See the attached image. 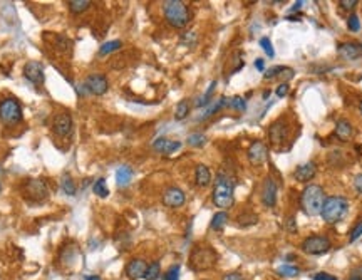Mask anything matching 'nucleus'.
Instances as JSON below:
<instances>
[{
  "mask_svg": "<svg viewBox=\"0 0 362 280\" xmlns=\"http://www.w3.org/2000/svg\"><path fill=\"white\" fill-rule=\"evenodd\" d=\"M218 253L213 247L210 245H196L190 253L188 267L193 272H205L217 265Z\"/></svg>",
  "mask_w": 362,
  "mask_h": 280,
  "instance_id": "1",
  "label": "nucleus"
},
{
  "mask_svg": "<svg viewBox=\"0 0 362 280\" xmlns=\"http://www.w3.org/2000/svg\"><path fill=\"white\" fill-rule=\"evenodd\" d=\"M324 201H325V193L322 186L319 185L305 186L302 195H300V206H302L304 213L308 215V217L320 215Z\"/></svg>",
  "mask_w": 362,
  "mask_h": 280,
  "instance_id": "2",
  "label": "nucleus"
},
{
  "mask_svg": "<svg viewBox=\"0 0 362 280\" xmlns=\"http://www.w3.org/2000/svg\"><path fill=\"white\" fill-rule=\"evenodd\" d=\"M163 14L169 26L176 27V29H183L186 24L191 20V12L185 2L180 0H166L163 2Z\"/></svg>",
  "mask_w": 362,
  "mask_h": 280,
  "instance_id": "3",
  "label": "nucleus"
},
{
  "mask_svg": "<svg viewBox=\"0 0 362 280\" xmlns=\"http://www.w3.org/2000/svg\"><path fill=\"white\" fill-rule=\"evenodd\" d=\"M233 183L228 176H226L223 171H220L217 174V180H215V186H213V203L218 206V208H230L233 206Z\"/></svg>",
  "mask_w": 362,
  "mask_h": 280,
  "instance_id": "4",
  "label": "nucleus"
},
{
  "mask_svg": "<svg viewBox=\"0 0 362 280\" xmlns=\"http://www.w3.org/2000/svg\"><path fill=\"white\" fill-rule=\"evenodd\" d=\"M347 208H349V201L344 196H329L325 198L320 215H322L325 223H331L332 225V223L342 220L345 213H347Z\"/></svg>",
  "mask_w": 362,
  "mask_h": 280,
  "instance_id": "5",
  "label": "nucleus"
},
{
  "mask_svg": "<svg viewBox=\"0 0 362 280\" xmlns=\"http://www.w3.org/2000/svg\"><path fill=\"white\" fill-rule=\"evenodd\" d=\"M22 119V108L14 97H5L0 103V121L5 124H15Z\"/></svg>",
  "mask_w": 362,
  "mask_h": 280,
  "instance_id": "6",
  "label": "nucleus"
},
{
  "mask_svg": "<svg viewBox=\"0 0 362 280\" xmlns=\"http://www.w3.org/2000/svg\"><path fill=\"white\" fill-rule=\"evenodd\" d=\"M332 243L327 237L324 235H310L302 242L300 249H302L307 255H324L331 250Z\"/></svg>",
  "mask_w": 362,
  "mask_h": 280,
  "instance_id": "7",
  "label": "nucleus"
},
{
  "mask_svg": "<svg viewBox=\"0 0 362 280\" xmlns=\"http://www.w3.org/2000/svg\"><path fill=\"white\" fill-rule=\"evenodd\" d=\"M24 190H26L27 198L34 201H40L49 195V188L47 183L42 180V178H29L24 185Z\"/></svg>",
  "mask_w": 362,
  "mask_h": 280,
  "instance_id": "8",
  "label": "nucleus"
},
{
  "mask_svg": "<svg viewBox=\"0 0 362 280\" xmlns=\"http://www.w3.org/2000/svg\"><path fill=\"white\" fill-rule=\"evenodd\" d=\"M84 86H86V89H87L89 92H91V94L103 96V94H106V92H108L109 84H108V79H106L104 76L92 74V76H89V78L86 79Z\"/></svg>",
  "mask_w": 362,
  "mask_h": 280,
  "instance_id": "9",
  "label": "nucleus"
},
{
  "mask_svg": "<svg viewBox=\"0 0 362 280\" xmlns=\"http://www.w3.org/2000/svg\"><path fill=\"white\" fill-rule=\"evenodd\" d=\"M24 78L34 84H42L46 76H44V67L37 60H29L24 66Z\"/></svg>",
  "mask_w": 362,
  "mask_h": 280,
  "instance_id": "10",
  "label": "nucleus"
},
{
  "mask_svg": "<svg viewBox=\"0 0 362 280\" xmlns=\"http://www.w3.org/2000/svg\"><path fill=\"white\" fill-rule=\"evenodd\" d=\"M186 196L185 193L181 192L176 186H171V188H166L165 193H163V203L169 208H180V206L185 205Z\"/></svg>",
  "mask_w": 362,
  "mask_h": 280,
  "instance_id": "11",
  "label": "nucleus"
},
{
  "mask_svg": "<svg viewBox=\"0 0 362 280\" xmlns=\"http://www.w3.org/2000/svg\"><path fill=\"white\" fill-rule=\"evenodd\" d=\"M54 133L59 136H69L72 133V117L67 112H60L54 117V123H52Z\"/></svg>",
  "mask_w": 362,
  "mask_h": 280,
  "instance_id": "12",
  "label": "nucleus"
},
{
  "mask_svg": "<svg viewBox=\"0 0 362 280\" xmlns=\"http://www.w3.org/2000/svg\"><path fill=\"white\" fill-rule=\"evenodd\" d=\"M146 269H148V263H146L143 258H133V260L126 265V275H128L129 280L144 279Z\"/></svg>",
  "mask_w": 362,
  "mask_h": 280,
  "instance_id": "13",
  "label": "nucleus"
},
{
  "mask_svg": "<svg viewBox=\"0 0 362 280\" xmlns=\"http://www.w3.org/2000/svg\"><path fill=\"white\" fill-rule=\"evenodd\" d=\"M262 201L265 206H275L277 203V183L274 181V178L268 176L265 181H263V188H262Z\"/></svg>",
  "mask_w": 362,
  "mask_h": 280,
  "instance_id": "14",
  "label": "nucleus"
},
{
  "mask_svg": "<svg viewBox=\"0 0 362 280\" xmlns=\"http://www.w3.org/2000/svg\"><path fill=\"white\" fill-rule=\"evenodd\" d=\"M180 148H181L180 141L166 140V138H158L153 143V149L156 153H161V155H173V153L178 151Z\"/></svg>",
  "mask_w": 362,
  "mask_h": 280,
  "instance_id": "15",
  "label": "nucleus"
},
{
  "mask_svg": "<svg viewBox=\"0 0 362 280\" xmlns=\"http://www.w3.org/2000/svg\"><path fill=\"white\" fill-rule=\"evenodd\" d=\"M337 52L342 59L347 60H356L362 56V46H357L354 42H344L337 47Z\"/></svg>",
  "mask_w": 362,
  "mask_h": 280,
  "instance_id": "16",
  "label": "nucleus"
},
{
  "mask_svg": "<svg viewBox=\"0 0 362 280\" xmlns=\"http://www.w3.org/2000/svg\"><path fill=\"white\" fill-rule=\"evenodd\" d=\"M248 160L253 165H262L267 160V146L262 141H255L253 144L248 148Z\"/></svg>",
  "mask_w": 362,
  "mask_h": 280,
  "instance_id": "17",
  "label": "nucleus"
},
{
  "mask_svg": "<svg viewBox=\"0 0 362 280\" xmlns=\"http://www.w3.org/2000/svg\"><path fill=\"white\" fill-rule=\"evenodd\" d=\"M315 173H317V166H315V163H304V165H300V166H297L295 168V171H294V176H295V180L297 181H302V183H305V181H310L312 178L315 176Z\"/></svg>",
  "mask_w": 362,
  "mask_h": 280,
  "instance_id": "18",
  "label": "nucleus"
},
{
  "mask_svg": "<svg viewBox=\"0 0 362 280\" xmlns=\"http://www.w3.org/2000/svg\"><path fill=\"white\" fill-rule=\"evenodd\" d=\"M268 136H270V141L274 144H280L285 141L287 138V126L283 123H274L272 128L268 129Z\"/></svg>",
  "mask_w": 362,
  "mask_h": 280,
  "instance_id": "19",
  "label": "nucleus"
},
{
  "mask_svg": "<svg viewBox=\"0 0 362 280\" xmlns=\"http://www.w3.org/2000/svg\"><path fill=\"white\" fill-rule=\"evenodd\" d=\"M352 133H354L352 124L349 123L347 119L337 121V124H335V136L339 138L340 141H349L352 138Z\"/></svg>",
  "mask_w": 362,
  "mask_h": 280,
  "instance_id": "20",
  "label": "nucleus"
},
{
  "mask_svg": "<svg viewBox=\"0 0 362 280\" xmlns=\"http://www.w3.org/2000/svg\"><path fill=\"white\" fill-rule=\"evenodd\" d=\"M195 180L198 186H208L211 181V173L206 165H198L196 171H195Z\"/></svg>",
  "mask_w": 362,
  "mask_h": 280,
  "instance_id": "21",
  "label": "nucleus"
},
{
  "mask_svg": "<svg viewBox=\"0 0 362 280\" xmlns=\"http://www.w3.org/2000/svg\"><path fill=\"white\" fill-rule=\"evenodd\" d=\"M131 178H133V169L129 168L128 165H123L116 169V183L117 186H126L131 183Z\"/></svg>",
  "mask_w": 362,
  "mask_h": 280,
  "instance_id": "22",
  "label": "nucleus"
},
{
  "mask_svg": "<svg viewBox=\"0 0 362 280\" xmlns=\"http://www.w3.org/2000/svg\"><path fill=\"white\" fill-rule=\"evenodd\" d=\"M226 222H228V213H226V212H218V213L213 215V218H211L210 228L215 230V232H220V230L226 225Z\"/></svg>",
  "mask_w": 362,
  "mask_h": 280,
  "instance_id": "23",
  "label": "nucleus"
},
{
  "mask_svg": "<svg viewBox=\"0 0 362 280\" xmlns=\"http://www.w3.org/2000/svg\"><path fill=\"white\" fill-rule=\"evenodd\" d=\"M67 5L72 14H81L91 7V0H69Z\"/></svg>",
  "mask_w": 362,
  "mask_h": 280,
  "instance_id": "24",
  "label": "nucleus"
},
{
  "mask_svg": "<svg viewBox=\"0 0 362 280\" xmlns=\"http://www.w3.org/2000/svg\"><path fill=\"white\" fill-rule=\"evenodd\" d=\"M121 47H123V42H121V40H109V42H106L101 46L99 56H108V54H111V52L119 51Z\"/></svg>",
  "mask_w": 362,
  "mask_h": 280,
  "instance_id": "25",
  "label": "nucleus"
},
{
  "mask_svg": "<svg viewBox=\"0 0 362 280\" xmlns=\"http://www.w3.org/2000/svg\"><path fill=\"white\" fill-rule=\"evenodd\" d=\"M188 114H190V103L186 99H183L176 104V109H174V119L181 121V119H185Z\"/></svg>",
  "mask_w": 362,
  "mask_h": 280,
  "instance_id": "26",
  "label": "nucleus"
},
{
  "mask_svg": "<svg viewBox=\"0 0 362 280\" xmlns=\"http://www.w3.org/2000/svg\"><path fill=\"white\" fill-rule=\"evenodd\" d=\"M160 274H161L160 262H153V263H149L148 269H146L144 279L146 280H158V279H160Z\"/></svg>",
  "mask_w": 362,
  "mask_h": 280,
  "instance_id": "27",
  "label": "nucleus"
},
{
  "mask_svg": "<svg viewBox=\"0 0 362 280\" xmlns=\"http://www.w3.org/2000/svg\"><path fill=\"white\" fill-rule=\"evenodd\" d=\"M223 106H228V101H226V97H220V99L213 104V106H210L205 112H203V114H201V119H205V117H210L211 114L218 112Z\"/></svg>",
  "mask_w": 362,
  "mask_h": 280,
  "instance_id": "28",
  "label": "nucleus"
},
{
  "mask_svg": "<svg viewBox=\"0 0 362 280\" xmlns=\"http://www.w3.org/2000/svg\"><path fill=\"white\" fill-rule=\"evenodd\" d=\"M277 274L280 275V277H287V279H292V277H297V275L300 274V270L297 269L294 265H282L277 269Z\"/></svg>",
  "mask_w": 362,
  "mask_h": 280,
  "instance_id": "29",
  "label": "nucleus"
},
{
  "mask_svg": "<svg viewBox=\"0 0 362 280\" xmlns=\"http://www.w3.org/2000/svg\"><path fill=\"white\" fill-rule=\"evenodd\" d=\"M92 190H94V193L99 198H106V196H108L109 190L106 188V178H99V180H97L96 183H94V186H92Z\"/></svg>",
  "mask_w": 362,
  "mask_h": 280,
  "instance_id": "30",
  "label": "nucleus"
},
{
  "mask_svg": "<svg viewBox=\"0 0 362 280\" xmlns=\"http://www.w3.org/2000/svg\"><path fill=\"white\" fill-rule=\"evenodd\" d=\"M215 87H217V81H213V83L210 84V87L206 89V92H205V94L201 96V99H198V101H196V106H198V108H201V106H205V104H208V103H210L211 94H213Z\"/></svg>",
  "mask_w": 362,
  "mask_h": 280,
  "instance_id": "31",
  "label": "nucleus"
},
{
  "mask_svg": "<svg viewBox=\"0 0 362 280\" xmlns=\"http://www.w3.org/2000/svg\"><path fill=\"white\" fill-rule=\"evenodd\" d=\"M228 106L231 109H235V111H245L247 103H245V99H243V97L235 96V97H231V99L228 101Z\"/></svg>",
  "mask_w": 362,
  "mask_h": 280,
  "instance_id": "32",
  "label": "nucleus"
},
{
  "mask_svg": "<svg viewBox=\"0 0 362 280\" xmlns=\"http://www.w3.org/2000/svg\"><path fill=\"white\" fill-rule=\"evenodd\" d=\"M62 190L66 192L67 195H76V185L74 181H72V178L69 176V174H64L62 176Z\"/></svg>",
  "mask_w": 362,
  "mask_h": 280,
  "instance_id": "33",
  "label": "nucleus"
},
{
  "mask_svg": "<svg viewBox=\"0 0 362 280\" xmlns=\"http://www.w3.org/2000/svg\"><path fill=\"white\" fill-rule=\"evenodd\" d=\"M260 47L265 51V54L268 56V57H274V56H275L274 46H272V42H270V39H268V37H262V39H260Z\"/></svg>",
  "mask_w": 362,
  "mask_h": 280,
  "instance_id": "34",
  "label": "nucleus"
},
{
  "mask_svg": "<svg viewBox=\"0 0 362 280\" xmlns=\"http://www.w3.org/2000/svg\"><path fill=\"white\" fill-rule=\"evenodd\" d=\"M163 280H180V265H173L169 267L168 272L165 274Z\"/></svg>",
  "mask_w": 362,
  "mask_h": 280,
  "instance_id": "35",
  "label": "nucleus"
},
{
  "mask_svg": "<svg viewBox=\"0 0 362 280\" xmlns=\"http://www.w3.org/2000/svg\"><path fill=\"white\" fill-rule=\"evenodd\" d=\"M181 44H185V46H195V44H196V32L195 30L186 32L181 37Z\"/></svg>",
  "mask_w": 362,
  "mask_h": 280,
  "instance_id": "36",
  "label": "nucleus"
},
{
  "mask_svg": "<svg viewBox=\"0 0 362 280\" xmlns=\"http://www.w3.org/2000/svg\"><path fill=\"white\" fill-rule=\"evenodd\" d=\"M347 27L351 32H357L361 29V22H359V17H357L356 14H352L351 17L347 19Z\"/></svg>",
  "mask_w": 362,
  "mask_h": 280,
  "instance_id": "37",
  "label": "nucleus"
},
{
  "mask_svg": "<svg viewBox=\"0 0 362 280\" xmlns=\"http://www.w3.org/2000/svg\"><path fill=\"white\" fill-rule=\"evenodd\" d=\"M205 141H206V138L203 135H191L188 138V144L191 146H201V144H205Z\"/></svg>",
  "mask_w": 362,
  "mask_h": 280,
  "instance_id": "38",
  "label": "nucleus"
},
{
  "mask_svg": "<svg viewBox=\"0 0 362 280\" xmlns=\"http://www.w3.org/2000/svg\"><path fill=\"white\" fill-rule=\"evenodd\" d=\"M282 69H283V66H275V67L268 69V71L263 72V78H265V79H274L275 76H280V72H282Z\"/></svg>",
  "mask_w": 362,
  "mask_h": 280,
  "instance_id": "39",
  "label": "nucleus"
},
{
  "mask_svg": "<svg viewBox=\"0 0 362 280\" xmlns=\"http://www.w3.org/2000/svg\"><path fill=\"white\" fill-rule=\"evenodd\" d=\"M357 0H340L339 2V5H340V9L342 10H352V9H356L357 7Z\"/></svg>",
  "mask_w": 362,
  "mask_h": 280,
  "instance_id": "40",
  "label": "nucleus"
},
{
  "mask_svg": "<svg viewBox=\"0 0 362 280\" xmlns=\"http://www.w3.org/2000/svg\"><path fill=\"white\" fill-rule=\"evenodd\" d=\"M361 235H362V222H359V223H357V225L352 228L351 235H349V240H351V242L357 240V238H359Z\"/></svg>",
  "mask_w": 362,
  "mask_h": 280,
  "instance_id": "41",
  "label": "nucleus"
},
{
  "mask_svg": "<svg viewBox=\"0 0 362 280\" xmlns=\"http://www.w3.org/2000/svg\"><path fill=\"white\" fill-rule=\"evenodd\" d=\"M312 279L314 280H337L335 275H331V274H327V272H319V274H315Z\"/></svg>",
  "mask_w": 362,
  "mask_h": 280,
  "instance_id": "42",
  "label": "nucleus"
},
{
  "mask_svg": "<svg viewBox=\"0 0 362 280\" xmlns=\"http://www.w3.org/2000/svg\"><path fill=\"white\" fill-rule=\"evenodd\" d=\"M349 280H362V265L352 269L351 275H349Z\"/></svg>",
  "mask_w": 362,
  "mask_h": 280,
  "instance_id": "43",
  "label": "nucleus"
},
{
  "mask_svg": "<svg viewBox=\"0 0 362 280\" xmlns=\"http://www.w3.org/2000/svg\"><path fill=\"white\" fill-rule=\"evenodd\" d=\"M288 89H290V86H288L287 83L280 84V86L277 87V96H278V97H285L288 94Z\"/></svg>",
  "mask_w": 362,
  "mask_h": 280,
  "instance_id": "44",
  "label": "nucleus"
},
{
  "mask_svg": "<svg viewBox=\"0 0 362 280\" xmlns=\"http://www.w3.org/2000/svg\"><path fill=\"white\" fill-rule=\"evenodd\" d=\"M222 280H243V275L238 274V272H230V274L223 275Z\"/></svg>",
  "mask_w": 362,
  "mask_h": 280,
  "instance_id": "45",
  "label": "nucleus"
},
{
  "mask_svg": "<svg viewBox=\"0 0 362 280\" xmlns=\"http://www.w3.org/2000/svg\"><path fill=\"white\" fill-rule=\"evenodd\" d=\"M287 230L290 233H295L297 232V223L294 220V217H288V220H287Z\"/></svg>",
  "mask_w": 362,
  "mask_h": 280,
  "instance_id": "46",
  "label": "nucleus"
},
{
  "mask_svg": "<svg viewBox=\"0 0 362 280\" xmlns=\"http://www.w3.org/2000/svg\"><path fill=\"white\" fill-rule=\"evenodd\" d=\"M354 188L357 190V193H361V195H362V173H361V174H357L356 180H354Z\"/></svg>",
  "mask_w": 362,
  "mask_h": 280,
  "instance_id": "47",
  "label": "nucleus"
},
{
  "mask_svg": "<svg viewBox=\"0 0 362 280\" xmlns=\"http://www.w3.org/2000/svg\"><path fill=\"white\" fill-rule=\"evenodd\" d=\"M255 67H257L258 71H265V62H263V59L255 60Z\"/></svg>",
  "mask_w": 362,
  "mask_h": 280,
  "instance_id": "48",
  "label": "nucleus"
},
{
  "mask_svg": "<svg viewBox=\"0 0 362 280\" xmlns=\"http://www.w3.org/2000/svg\"><path fill=\"white\" fill-rule=\"evenodd\" d=\"M84 280H101V277H99V275H87Z\"/></svg>",
  "mask_w": 362,
  "mask_h": 280,
  "instance_id": "49",
  "label": "nucleus"
},
{
  "mask_svg": "<svg viewBox=\"0 0 362 280\" xmlns=\"http://www.w3.org/2000/svg\"><path fill=\"white\" fill-rule=\"evenodd\" d=\"M359 111H361V114H362V101H361V104H359Z\"/></svg>",
  "mask_w": 362,
  "mask_h": 280,
  "instance_id": "50",
  "label": "nucleus"
},
{
  "mask_svg": "<svg viewBox=\"0 0 362 280\" xmlns=\"http://www.w3.org/2000/svg\"><path fill=\"white\" fill-rule=\"evenodd\" d=\"M0 193H2V185H0Z\"/></svg>",
  "mask_w": 362,
  "mask_h": 280,
  "instance_id": "51",
  "label": "nucleus"
},
{
  "mask_svg": "<svg viewBox=\"0 0 362 280\" xmlns=\"http://www.w3.org/2000/svg\"><path fill=\"white\" fill-rule=\"evenodd\" d=\"M158 280H160V279H158Z\"/></svg>",
  "mask_w": 362,
  "mask_h": 280,
  "instance_id": "52",
  "label": "nucleus"
}]
</instances>
